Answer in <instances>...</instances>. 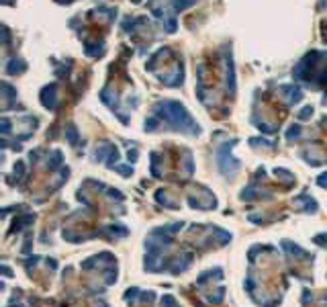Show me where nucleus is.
I'll return each instance as SVG.
<instances>
[{
    "instance_id": "f257e3e1",
    "label": "nucleus",
    "mask_w": 327,
    "mask_h": 307,
    "mask_svg": "<svg viewBox=\"0 0 327 307\" xmlns=\"http://www.w3.org/2000/svg\"><path fill=\"white\" fill-rule=\"evenodd\" d=\"M311 113H313V109L307 107V109H303V111H301V115H299V117H301V119H309L307 115H311Z\"/></svg>"
}]
</instances>
